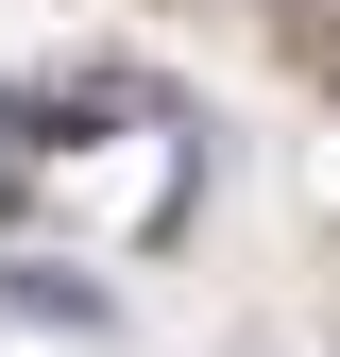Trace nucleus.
Returning <instances> with one entry per match:
<instances>
[{"mask_svg":"<svg viewBox=\"0 0 340 357\" xmlns=\"http://www.w3.org/2000/svg\"><path fill=\"white\" fill-rule=\"evenodd\" d=\"M68 153V102H34V85H0V204H34Z\"/></svg>","mask_w":340,"mask_h":357,"instance_id":"obj_1","label":"nucleus"}]
</instances>
